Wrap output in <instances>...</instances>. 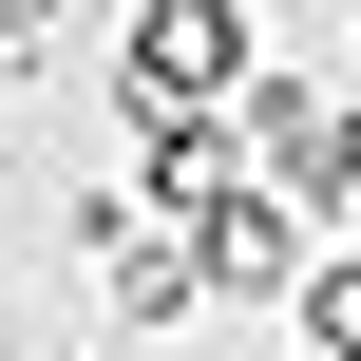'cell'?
<instances>
[{
  "mask_svg": "<svg viewBox=\"0 0 361 361\" xmlns=\"http://www.w3.org/2000/svg\"><path fill=\"white\" fill-rule=\"evenodd\" d=\"M247 95V0H133V76H114V114L133 133H209Z\"/></svg>",
  "mask_w": 361,
  "mask_h": 361,
  "instance_id": "obj_1",
  "label": "cell"
},
{
  "mask_svg": "<svg viewBox=\"0 0 361 361\" xmlns=\"http://www.w3.org/2000/svg\"><path fill=\"white\" fill-rule=\"evenodd\" d=\"M0 57H19V19H0Z\"/></svg>",
  "mask_w": 361,
  "mask_h": 361,
  "instance_id": "obj_2",
  "label": "cell"
}]
</instances>
